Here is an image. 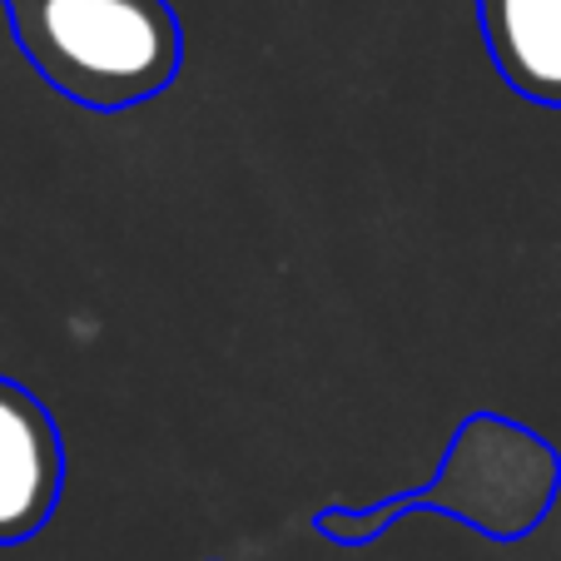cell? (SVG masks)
I'll list each match as a JSON object with an SVG mask.
<instances>
[{"instance_id": "277c9868", "label": "cell", "mask_w": 561, "mask_h": 561, "mask_svg": "<svg viewBox=\"0 0 561 561\" xmlns=\"http://www.w3.org/2000/svg\"><path fill=\"white\" fill-rule=\"evenodd\" d=\"M477 21L502 85L561 110V0H477Z\"/></svg>"}, {"instance_id": "3957f363", "label": "cell", "mask_w": 561, "mask_h": 561, "mask_svg": "<svg viewBox=\"0 0 561 561\" xmlns=\"http://www.w3.org/2000/svg\"><path fill=\"white\" fill-rule=\"evenodd\" d=\"M65 492V443L50 408L0 378V547L25 541L55 517Z\"/></svg>"}, {"instance_id": "6da1fadb", "label": "cell", "mask_w": 561, "mask_h": 561, "mask_svg": "<svg viewBox=\"0 0 561 561\" xmlns=\"http://www.w3.org/2000/svg\"><path fill=\"white\" fill-rule=\"evenodd\" d=\"M561 497V453L527 423L502 413H467L457 423L433 482L373 507H318L313 531L339 547H368L398 517L437 512L492 541H522Z\"/></svg>"}, {"instance_id": "7a4b0ae2", "label": "cell", "mask_w": 561, "mask_h": 561, "mask_svg": "<svg viewBox=\"0 0 561 561\" xmlns=\"http://www.w3.org/2000/svg\"><path fill=\"white\" fill-rule=\"evenodd\" d=\"M25 60L50 90L119 115L180 80L184 31L170 0H5Z\"/></svg>"}]
</instances>
